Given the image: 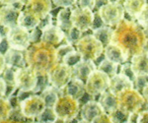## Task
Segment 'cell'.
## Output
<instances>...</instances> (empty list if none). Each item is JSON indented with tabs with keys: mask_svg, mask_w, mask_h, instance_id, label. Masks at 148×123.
<instances>
[{
	"mask_svg": "<svg viewBox=\"0 0 148 123\" xmlns=\"http://www.w3.org/2000/svg\"><path fill=\"white\" fill-rule=\"evenodd\" d=\"M112 42L121 47L130 57H132L144 50L143 29L133 21L123 18L114 30Z\"/></svg>",
	"mask_w": 148,
	"mask_h": 123,
	"instance_id": "6da1fadb",
	"label": "cell"
},
{
	"mask_svg": "<svg viewBox=\"0 0 148 123\" xmlns=\"http://www.w3.org/2000/svg\"><path fill=\"white\" fill-rule=\"evenodd\" d=\"M25 58L27 66L35 70L37 74L49 73L59 63L56 47L42 41L31 43L25 50Z\"/></svg>",
	"mask_w": 148,
	"mask_h": 123,
	"instance_id": "7a4b0ae2",
	"label": "cell"
},
{
	"mask_svg": "<svg viewBox=\"0 0 148 123\" xmlns=\"http://www.w3.org/2000/svg\"><path fill=\"white\" fill-rule=\"evenodd\" d=\"M53 109L57 116V121L69 123L77 117L80 111L79 101L70 96L62 94L59 96Z\"/></svg>",
	"mask_w": 148,
	"mask_h": 123,
	"instance_id": "3957f363",
	"label": "cell"
},
{
	"mask_svg": "<svg viewBox=\"0 0 148 123\" xmlns=\"http://www.w3.org/2000/svg\"><path fill=\"white\" fill-rule=\"evenodd\" d=\"M119 108L128 114H138L144 103L142 94L134 88H127L118 94Z\"/></svg>",
	"mask_w": 148,
	"mask_h": 123,
	"instance_id": "277c9868",
	"label": "cell"
},
{
	"mask_svg": "<svg viewBox=\"0 0 148 123\" xmlns=\"http://www.w3.org/2000/svg\"><path fill=\"white\" fill-rule=\"evenodd\" d=\"M75 48L82 55L83 59L95 61L104 52L105 46L93 35H87L79 39L75 44Z\"/></svg>",
	"mask_w": 148,
	"mask_h": 123,
	"instance_id": "5b68a950",
	"label": "cell"
},
{
	"mask_svg": "<svg viewBox=\"0 0 148 123\" xmlns=\"http://www.w3.org/2000/svg\"><path fill=\"white\" fill-rule=\"evenodd\" d=\"M5 39L8 47L22 51H25L32 43L30 37V31L20 26H16V27L7 30Z\"/></svg>",
	"mask_w": 148,
	"mask_h": 123,
	"instance_id": "8992f818",
	"label": "cell"
},
{
	"mask_svg": "<svg viewBox=\"0 0 148 123\" xmlns=\"http://www.w3.org/2000/svg\"><path fill=\"white\" fill-rule=\"evenodd\" d=\"M110 86V77L99 69L93 71L85 82L86 93L91 96H96L106 92Z\"/></svg>",
	"mask_w": 148,
	"mask_h": 123,
	"instance_id": "52a82bcc",
	"label": "cell"
},
{
	"mask_svg": "<svg viewBox=\"0 0 148 123\" xmlns=\"http://www.w3.org/2000/svg\"><path fill=\"white\" fill-rule=\"evenodd\" d=\"M98 14L106 26L113 27L116 26L123 19L125 8L123 5L118 3L116 1H111L108 4L102 6L98 10Z\"/></svg>",
	"mask_w": 148,
	"mask_h": 123,
	"instance_id": "ba28073f",
	"label": "cell"
},
{
	"mask_svg": "<svg viewBox=\"0 0 148 123\" xmlns=\"http://www.w3.org/2000/svg\"><path fill=\"white\" fill-rule=\"evenodd\" d=\"M20 111L27 119H34L47 107L44 99L39 94H32L20 101Z\"/></svg>",
	"mask_w": 148,
	"mask_h": 123,
	"instance_id": "9c48e42d",
	"label": "cell"
},
{
	"mask_svg": "<svg viewBox=\"0 0 148 123\" xmlns=\"http://www.w3.org/2000/svg\"><path fill=\"white\" fill-rule=\"evenodd\" d=\"M49 77L51 86L63 90L73 77L72 67L59 62L49 72Z\"/></svg>",
	"mask_w": 148,
	"mask_h": 123,
	"instance_id": "30bf717a",
	"label": "cell"
},
{
	"mask_svg": "<svg viewBox=\"0 0 148 123\" xmlns=\"http://www.w3.org/2000/svg\"><path fill=\"white\" fill-rule=\"evenodd\" d=\"M38 81V74L29 66L17 68L16 70V86L18 90L24 93H30L34 91Z\"/></svg>",
	"mask_w": 148,
	"mask_h": 123,
	"instance_id": "8fae6325",
	"label": "cell"
},
{
	"mask_svg": "<svg viewBox=\"0 0 148 123\" xmlns=\"http://www.w3.org/2000/svg\"><path fill=\"white\" fill-rule=\"evenodd\" d=\"M95 13L89 8L76 7L71 11V22L73 27L79 29L81 32H86L91 29L94 22Z\"/></svg>",
	"mask_w": 148,
	"mask_h": 123,
	"instance_id": "7c38bea8",
	"label": "cell"
},
{
	"mask_svg": "<svg viewBox=\"0 0 148 123\" xmlns=\"http://www.w3.org/2000/svg\"><path fill=\"white\" fill-rule=\"evenodd\" d=\"M22 9L14 5H4L0 8V25L7 29L18 26V18Z\"/></svg>",
	"mask_w": 148,
	"mask_h": 123,
	"instance_id": "4fadbf2b",
	"label": "cell"
},
{
	"mask_svg": "<svg viewBox=\"0 0 148 123\" xmlns=\"http://www.w3.org/2000/svg\"><path fill=\"white\" fill-rule=\"evenodd\" d=\"M65 39V32L61 30L56 25H49L42 30L40 41L51 44L52 46H56L60 44Z\"/></svg>",
	"mask_w": 148,
	"mask_h": 123,
	"instance_id": "5bb4252c",
	"label": "cell"
},
{
	"mask_svg": "<svg viewBox=\"0 0 148 123\" xmlns=\"http://www.w3.org/2000/svg\"><path fill=\"white\" fill-rule=\"evenodd\" d=\"M51 0H29L25 5L26 11L35 14L40 20L51 13Z\"/></svg>",
	"mask_w": 148,
	"mask_h": 123,
	"instance_id": "9a60e30c",
	"label": "cell"
},
{
	"mask_svg": "<svg viewBox=\"0 0 148 123\" xmlns=\"http://www.w3.org/2000/svg\"><path fill=\"white\" fill-rule=\"evenodd\" d=\"M104 54H105V58L109 59V60L113 61V62L116 63L119 65L125 63L130 58L128 54L121 47L113 43V42H111L107 46H105Z\"/></svg>",
	"mask_w": 148,
	"mask_h": 123,
	"instance_id": "2e32d148",
	"label": "cell"
},
{
	"mask_svg": "<svg viewBox=\"0 0 148 123\" xmlns=\"http://www.w3.org/2000/svg\"><path fill=\"white\" fill-rule=\"evenodd\" d=\"M96 69L97 68L94 61L82 59L77 64L72 66V78H76V79H79L84 82L87 80V78L89 77V75L91 74L93 71H95Z\"/></svg>",
	"mask_w": 148,
	"mask_h": 123,
	"instance_id": "e0dca14e",
	"label": "cell"
},
{
	"mask_svg": "<svg viewBox=\"0 0 148 123\" xmlns=\"http://www.w3.org/2000/svg\"><path fill=\"white\" fill-rule=\"evenodd\" d=\"M127 88H133V82L125 75L116 73V75L110 78V86L108 90L113 94L118 96L121 91Z\"/></svg>",
	"mask_w": 148,
	"mask_h": 123,
	"instance_id": "ac0fdd59",
	"label": "cell"
},
{
	"mask_svg": "<svg viewBox=\"0 0 148 123\" xmlns=\"http://www.w3.org/2000/svg\"><path fill=\"white\" fill-rule=\"evenodd\" d=\"M105 110L100 105L99 101H89L82 105L80 109L81 119L87 120L89 122H92L98 115L104 113Z\"/></svg>",
	"mask_w": 148,
	"mask_h": 123,
	"instance_id": "d6986e66",
	"label": "cell"
},
{
	"mask_svg": "<svg viewBox=\"0 0 148 123\" xmlns=\"http://www.w3.org/2000/svg\"><path fill=\"white\" fill-rule=\"evenodd\" d=\"M131 68L135 76H148V52L133 55L130 59Z\"/></svg>",
	"mask_w": 148,
	"mask_h": 123,
	"instance_id": "ffe728a7",
	"label": "cell"
},
{
	"mask_svg": "<svg viewBox=\"0 0 148 123\" xmlns=\"http://www.w3.org/2000/svg\"><path fill=\"white\" fill-rule=\"evenodd\" d=\"M4 56H5L6 65L15 68H22L27 66L25 58V51L17 50V49L8 47L7 50L4 52Z\"/></svg>",
	"mask_w": 148,
	"mask_h": 123,
	"instance_id": "44dd1931",
	"label": "cell"
},
{
	"mask_svg": "<svg viewBox=\"0 0 148 123\" xmlns=\"http://www.w3.org/2000/svg\"><path fill=\"white\" fill-rule=\"evenodd\" d=\"M64 90H65V94L79 101L81 98H83L84 94L86 93L85 83L79 79L72 78L67 84V86L64 88Z\"/></svg>",
	"mask_w": 148,
	"mask_h": 123,
	"instance_id": "7402d4cb",
	"label": "cell"
},
{
	"mask_svg": "<svg viewBox=\"0 0 148 123\" xmlns=\"http://www.w3.org/2000/svg\"><path fill=\"white\" fill-rule=\"evenodd\" d=\"M99 103L104 108L105 112L111 113L112 111L119 108V103H118V96L116 94L112 93L111 91L107 90L106 92L101 94L99 99Z\"/></svg>",
	"mask_w": 148,
	"mask_h": 123,
	"instance_id": "603a6c76",
	"label": "cell"
},
{
	"mask_svg": "<svg viewBox=\"0 0 148 123\" xmlns=\"http://www.w3.org/2000/svg\"><path fill=\"white\" fill-rule=\"evenodd\" d=\"M40 19L38 16L26 10L21 12L20 16L18 18V26L25 28L28 31H32L36 29V28H38L40 25Z\"/></svg>",
	"mask_w": 148,
	"mask_h": 123,
	"instance_id": "cb8c5ba5",
	"label": "cell"
},
{
	"mask_svg": "<svg viewBox=\"0 0 148 123\" xmlns=\"http://www.w3.org/2000/svg\"><path fill=\"white\" fill-rule=\"evenodd\" d=\"M146 4V0H125L123 8L131 18L137 19L138 15L141 13Z\"/></svg>",
	"mask_w": 148,
	"mask_h": 123,
	"instance_id": "d4e9b609",
	"label": "cell"
},
{
	"mask_svg": "<svg viewBox=\"0 0 148 123\" xmlns=\"http://www.w3.org/2000/svg\"><path fill=\"white\" fill-rule=\"evenodd\" d=\"M71 11H72L71 7L62 8L56 16V26H58L64 32H67L71 28H73L71 22Z\"/></svg>",
	"mask_w": 148,
	"mask_h": 123,
	"instance_id": "484cf974",
	"label": "cell"
},
{
	"mask_svg": "<svg viewBox=\"0 0 148 123\" xmlns=\"http://www.w3.org/2000/svg\"><path fill=\"white\" fill-rule=\"evenodd\" d=\"M59 91H61V90L54 88L53 86L51 85L40 93V96L44 99L47 107H53L56 105V101H58L59 96H59Z\"/></svg>",
	"mask_w": 148,
	"mask_h": 123,
	"instance_id": "4316f807",
	"label": "cell"
},
{
	"mask_svg": "<svg viewBox=\"0 0 148 123\" xmlns=\"http://www.w3.org/2000/svg\"><path fill=\"white\" fill-rule=\"evenodd\" d=\"M114 34V30L109 26H103L96 30H93V35L97 37L103 43L104 46H107L112 42V37Z\"/></svg>",
	"mask_w": 148,
	"mask_h": 123,
	"instance_id": "83f0119b",
	"label": "cell"
},
{
	"mask_svg": "<svg viewBox=\"0 0 148 123\" xmlns=\"http://www.w3.org/2000/svg\"><path fill=\"white\" fill-rule=\"evenodd\" d=\"M98 69L100 71H102V72L106 73V74L111 78V77H113L114 75L116 74L118 69H119V64L109 60V59L105 58L104 60L100 63V65L98 66Z\"/></svg>",
	"mask_w": 148,
	"mask_h": 123,
	"instance_id": "f1b7e54d",
	"label": "cell"
},
{
	"mask_svg": "<svg viewBox=\"0 0 148 123\" xmlns=\"http://www.w3.org/2000/svg\"><path fill=\"white\" fill-rule=\"evenodd\" d=\"M13 105H12L10 100L5 96L0 98V121L8 119L11 115Z\"/></svg>",
	"mask_w": 148,
	"mask_h": 123,
	"instance_id": "f546056e",
	"label": "cell"
},
{
	"mask_svg": "<svg viewBox=\"0 0 148 123\" xmlns=\"http://www.w3.org/2000/svg\"><path fill=\"white\" fill-rule=\"evenodd\" d=\"M16 70L17 68L6 65L5 69L2 72V78L8 87H17L16 86Z\"/></svg>",
	"mask_w": 148,
	"mask_h": 123,
	"instance_id": "4dcf8cb0",
	"label": "cell"
},
{
	"mask_svg": "<svg viewBox=\"0 0 148 123\" xmlns=\"http://www.w3.org/2000/svg\"><path fill=\"white\" fill-rule=\"evenodd\" d=\"M82 33L83 32H81L77 28H75V27L71 28V29L67 31L65 34L66 43L71 44V46H75V44L79 41V39L82 37Z\"/></svg>",
	"mask_w": 148,
	"mask_h": 123,
	"instance_id": "1f68e13d",
	"label": "cell"
},
{
	"mask_svg": "<svg viewBox=\"0 0 148 123\" xmlns=\"http://www.w3.org/2000/svg\"><path fill=\"white\" fill-rule=\"evenodd\" d=\"M51 85V81H49V73H44V74H38V81L37 85H36V88L34 89L33 93H42L45 89Z\"/></svg>",
	"mask_w": 148,
	"mask_h": 123,
	"instance_id": "d6a6232c",
	"label": "cell"
},
{
	"mask_svg": "<svg viewBox=\"0 0 148 123\" xmlns=\"http://www.w3.org/2000/svg\"><path fill=\"white\" fill-rule=\"evenodd\" d=\"M38 122H46V121H51V122H56L57 121V116L54 112L53 107H46L45 110L42 111L39 116L37 117Z\"/></svg>",
	"mask_w": 148,
	"mask_h": 123,
	"instance_id": "836d02e7",
	"label": "cell"
},
{
	"mask_svg": "<svg viewBox=\"0 0 148 123\" xmlns=\"http://www.w3.org/2000/svg\"><path fill=\"white\" fill-rule=\"evenodd\" d=\"M82 59H83L82 55H81V54L75 49V50H73V51H71V52L66 54V55L62 58V60H61V63H64V64L72 67V66H74L75 64H77V63L79 62L80 60H82Z\"/></svg>",
	"mask_w": 148,
	"mask_h": 123,
	"instance_id": "e575fe53",
	"label": "cell"
},
{
	"mask_svg": "<svg viewBox=\"0 0 148 123\" xmlns=\"http://www.w3.org/2000/svg\"><path fill=\"white\" fill-rule=\"evenodd\" d=\"M110 117H111L112 121L114 123H123L127 120H130V115L128 113H126L123 110H121L120 108H116V110L109 113Z\"/></svg>",
	"mask_w": 148,
	"mask_h": 123,
	"instance_id": "d590c367",
	"label": "cell"
},
{
	"mask_svg": "<svg viewBox=\"0 0 148 123\" xmlns=\"http://www.w3.org/2000/svg\"><path fill=\"white\" fill-rule=\"evenodd\" d=\"M75 47L71 44L65 43V44H61L60 46H58L56 48V55H57V59H58V62H61L62 58L66 55L67 53L71 52V51L75 50Z\"/></svg>",
	"mask_w": 148,
	"mask_h": 123,
	"instance_id": "8d00e7d4",
	"label": "cell"
},
{
	"mask_svg": "<svg viewBox=\"0 0 148 123\" xmlns=\"http://www.w3.org/2000/svg\"><path fill=\"white\" fill-rule=\"evenodd\" d=\"M132 82H133V88L137 90L138 92H142L143 88H144L145 85L148 82V76H140V75H137V76L134 77Z\"/></svg>",
	"mask_w": 148,
	"mask_h": 123,
	"instance_id": "74e56055",
	"label": "cell"
},
{
	"mask_svg": "<svg viewBox=\"0 0 148 123\" xmlns=\"http://www.w3.org/2000/svg\"><path fill=\"white\" fill-rule=\"evenodd\" d=\"M137 22L140 27L144 28V29H148V4H146V6L143 8L141 13L138 15Z\"/></svg>",
	"mask_w": 148,
	"mask_h": 123,
	"instance_id": "f35d334b",
	"label": "cell"
},
{
	"mask_svg": "<svg viewBox=\"0 0 148 123\" xmlns=\"http://www.w3.org/2000/svg\"><path fill=\"white\" fill-rule=\"evenodd\" d=\"M120 70H121L120 73H121V74H123V75H125V76H127L130 80H132V81H133L135 75H134V73H133V71H132V68H131L130 61L127 60V61H125V63L121 64V69Z\"/></svg>",
	"mask_w": 148,
	"mask_h": 123,
	"instance_id": "ab89813d",
	"label": "cell"
},
{
	"mask_svg": "<svg viewBox=\"0 0 148 123\" xmlns=\"http://www.w3.org/2000/svg\"><path fill=\"white\" fill-rule=\"evenodd\" d=\"M51 1L57 7L68 8V7H72L77 2V0H51Z\"/></svg>",
	"mask_w": 148,
	"mask_h": 123,
	"instance_id": "60d3db41",
	"label": "cell"
},
{
	"mask_svg": "<svg viewBox=\"0 0 148 123\" xmlns=\"http://www.w3.org/2000/svg\"><path fill=\"white\" fill-rule=\"evenodd\" d=\"M92 123H114V122L112 121L109 113L104 112V113H102V114L98 115V116L92 121Z\"/></svg>",
	"mask_w": 148,
	"mask_h": 123,
	"instance_id": "b9f144b4",
	"label": "cell"
},
{
	"mask_svg": "<svg viewBox=\"0 0 148 123\" xmlns=\"http://www.w3.org/2000/svg\"><path fill=\"white\" fill-rule=\"evenodd\" d=\"M51 24H52V16H51V14L49 13V14H47L46 17L42 18V20H40V25H39V27H38V28L42 31V30H44L46 27H47V26L51 25Z\"/></svg>",
	"mask_w": 148,
	"mask_h": 123,
	"instance_id": "7bdbcfd3",
	"label": "cell"
},
{
	"mask_svg": "<svg viewBox=\"0 0 148 123\" xmlns=\"http://www.w3.org/2000/svg\"><path fill=\"white\" fill-rule=\"evenodd\" d=\"M40 35H42V31L39 28H36V29L30 31V37H31V42L35 43L38 42V39H40Z\"/></svg>",
	"mask_w": 148,
	"mask_h": 123,
	"instance_id": "ee69618b",
	"label": "cell"
},
{
	"mask_svg": "<svg viewBox=\"0 0 148 123\" xmlns=\"http://www.w3.org/2000/svg\"><path fill=\"white\" fill-rule=\"evenodd\" d=\"M103 26H106L104 24V22H103V20L101 19V17H100V15L97 13H95V16H94V22H93V25L91 27V30H96L98 29V28H101L103 27Z\"/></svg>",
	"mask_w": 148,
	"mask_h": 123,
	"instance_id": "f6af8a7d",
	"label": "cell"
},
{
	"mask_svg": "<svg viewBox=\"0 0 148 123\" xmlns=\"http://www.w3.org/2000/svg\"><path fill=\"white\" fill-rule=\"evenodd\" d=\"M78 3L80 8H89L91 10L95 8V0H79Z\"/></svg>",
	"mask_w": 148,
	"mask_h": 123,
	"instance_id": "bcb514c9",
	"label": "cell"
},
{
	"mask_svg": "<svg viewBox=\"0 0 148 123\" xmlns=\"http://www.w3.org/2000/svg\"><path fill=\"white\" fill-rule=\"evenodd\" d=\"M136 123H148V110L140 111L137 114Z\"/></svg>",
	"mask_w": 148,
	"mask_h": 123,
	"instance_id": "7dc6e473",
	"label": "cell"
},
{
	"mask_svg": "<svg viewBox=\"0 0 148 123\" xmlns=\"http://www.w3.org/2000/svg\"><path fill=\"white\" fill-rule=\"evenodd\" d=\"M6 92H7V84L4 81L3 78L0 77V98L6 96Z\"/></svg>",
	"mask_w": 148,
	"mask_h": 123,
	"instance_id": "c3c4849f",
	"label": "cell"
},
{
	"mask_svg": "<svg viewBox=\"0 0 148 123\" xmlns=\"http://www.w3.org/2000/svg\"><path fill=\"white\" fill-rule=\"evenodd\" d=\"M6 67V61H5V56H4V53H2L0 51V75L2 74V72L4 71Z\"/></svg>",
	"mask_w": 148,
	"mask_h": 123,
	"instance_id": "681fc988",
	"label": "cell"
},
{
	"mask_svg": "<svg viewBox=\"0 0 148 123\" xmlns=\"http://www.w3.org/2000/svg\"><path fill=\"white\" fill-rule=\"evenodd\" d=\"M109 2H111L110 0H95V8L96 10H99L100 8H101L102 6L106 5V4H108Z\"/></svg>",
	"mask_w": 148,
	"mask_h": 123,
	"instance_id": "f907efd6",
	"label": "cell"
},
{
	"mask_svg": "<svg viewBox=\"0 0 148 123\" xmlns=\"http://www.w3.org/2000/svg\"><path fill=\"white\" fill-rule=\"evenodd\" d=\"M143 34H144L145 43H144V52H148V29H143Z\"/></svg>",
	"mask_w": 148,
	"mask_h": 123,
	"instance_id": "816d5d0a",
	"label": "cell"
},
{
	"mask_svg": "<svg viewBox=\"0 0 148 123\" xmlns=\"http://www.w3.org/2000/svg\"><path fill=\"white\" fill-rule=\"evenodd\" d=\"M20 1L21 0H0V3L3 5H15Z\"/></svg>",
	"mask_w": 148,
	"mask_h": 123,
	"instance_id": "f5cc1de1",
	"label": "cell"
},
{
	"mask_svg": "<svg viewBox=\"0 0 148 123\" xmlns=\"http://www.w3.org/2000/svg\"><path fill=\"white\" fill-rule=\"evenodd\" d=\"M141 94H142L143 98H144V100L148 101V82H147V84L145 85L144 88H143Z\"/></svg>",
	"mask_w": 148,
	"mask_h": 123,
	"instance_id": "db71d44e",
	"label": "cell"
},
{
	"mask_svg": "<svg viewBox=\"0 0 148 123\" xmlns=\"http://www.w3.org/2000/svg\"><path fill=\"white\" fill-rule=\"evenodd\" d=\"M0 123H27L26 121H21V120H15V119H11V118H8V119L2 120L0 121Z\"/></svg>",
	"mask_w": 148,
	"mask_h": 123,
	"instance_id": "11a10c76",
	"label": "cell"
},
{
	"mask_svg": "<svg viewBox=\"0 0 148 123\" xmlns=\"http://www.w3.org/2000/svg\"><path fill=\"white\" fill-rule=\"evenodd\" d=\"M28 1H29V0H21V1L19 2V3H20L22 6H25L26 4H27V2H28Z\"/></svg>",
	"mask_w": 148,
	"mask_h": 123,
	"instance_id": "9f6ffc18",
	"label": "cell"
},
{
	"mask_svg": "<svg viewBox=\"0 0 148 123\" xmlns=\"http://www.w3.org/2000/svg\"><path fill=\"white\" fill-rule=\"evenodd\" d=\"M77 123H92V122H89L87 120H84V119H81L79 121H77Z\"/></svg>",
	"mask_w": 148,
	"mask_h": 123,
	"instance_id": "6f0895ef",
	"label": "cell"
},
{
	"mask_svg": "<svg viewBox=\"0 0 148 123\" xmlns=\"http://www.w3.org/2000/svg\"><path fill=\"white\" fill-rule=\"evenodd\" d=\"M118 3H120V4H121V5H123V3H125V0H116Z\"/></svg>",
	"mask_w": 148,
	"mask_h": 123,
	"instance_id": "680465c9",
	"label": "cell"
},
{
	"mask_svg": "<svg viewBox=\"0 0 148 123\" xmlns=\"http://www.w3.org/2000/svg\"><path fill=\"white\" fill-rule=\"evenodd\" d=\"M3 35H2V34H1V33H0V44H1L2 43V41H3Z\"/></svg>",
	"mask_w": 148,
	"mask_h": 123,
	"instance_id": "91938a15",
	"label": "cell"
},
{
	"mask_svg": "<svg viewBox=\"0 0 148 123\" xmlns=\"http://www.w3.org/2000/svg\"><path fill=\"white\" fill-rule=\"evenodd\" d=\"M27 123H39L38 121H34V120H29V121H26Z\"/></svg>",
	"mask_w": 148,
	"mask_h": 123,
	"instance_id": "94428289",
	"label": "cell"
},
{
	"mask_svg": "<svg viewBox=\"0 0 148 123\" xmlns=\"http://www.w3.org/2000/svg\"><path fill=\"white\" fill-rule=\"evenodd\" d=\"M123 123H135V122H133V121H130V120H127V121H125V122H123Z\"/></svg>",
	"mask_w": 148,
	"mask_h": 123,
	"instance_id": "6125c7cd",
	"label": "cell"
},
{
	"mask_svg": "<svg viewBox=\"0 0 148 123\" xmlns=\"http://www.w3.org/2000/svg\"><path fill=\"white\" fill-rule=\"evenodd\" d=\"M39 123H56V122H51V121H46V122H39Z\"/></svg>",
	"mask_w": 148,
	"mask_h": 123,
	"instance_id": "be15d7a7",
	"label": "cell"
},
{
	"mask_svg": "<svg viewBox=\"0 0 148 123\" xmlns=\"http://www.w3.org/2000/svg\"><path fill=\"white\" fill-rule=\"evenodd\" d=\"M146 1H147V4H148V0H146Z\"/></svg>",
	"mask_w": 148,
	"mask_h": 123,
	"instance_id": "e7e4bbea",
	"label": "cell"
}]
</instances>
